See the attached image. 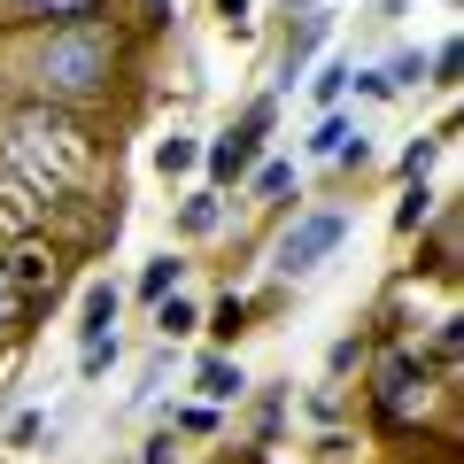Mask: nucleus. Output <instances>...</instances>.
<instances>
[{
  "label": "nucleus",
  "instance_id": "f257e3e1",
  "mask_svg": "<svg viewBox=\"0 0 464 464\" xmlns=\"http://www.w3.org/2000/svg\"><path fill=\"white\" fill-rule=\"evenodd\" d=\"M8 170H16L32 194H70V186L93 170V132H85L78 116L63 101H24L8 116Z\"/></svg>",
  "mask_w": 464,
  "mask_h": 464
},
{
  "label": "nucleus",
  "instance_id": "f03ea898",
  "mask_svg": "<svg viewBox=\"0 0 464 464\" xmlns=\"http://www.w3.org/2000/svg\"><path fill=\"white\" fill-rule=\"evenodd\" d=\"M32 70H39V85H47V101H93V93H109V78H116V32L70 16L63 32L39 47Z\"/></svg>",
  "mask_w": 464,
  "mask_h": 464
},
{
  "label": "nucleus",
  "instance_id": "7ed1b4c3",
  "mask_svg": "<svg viewBox=\"0 0 464 464\" xmlns=\"http://www.w3.org/2000/svg\"><path fill=\"white\" fill-rule=\"evenodd\" d=\"M341 240H348V225H341L333 209L302 217V225H295V232L279 240V271H286V279H302V271H317V264H325L333 248H341Z\"/></svg>",
  "mask_w": 464,
  "mask_h": 464
},
{
  "label": "nucleus",
  "instance_id": "20e7f679",
  "mask_svg": "<svg viewBox=\"0 0 464 464\" xmlns=\"http://www.w3.org/2000/svg\"><path fill=\"white\" fill-rule=\"evenodd\" d=\"M426 380H433V364H426V356L395 348V356L380 364V387H372V395H380V418H411L418 402H426Z\"/></svg>",
  "mask_w": 464,
  "mask_h": 464
},
{
  "label": "nucleus",
  "instance_id": "39448f33",
  "mask_svg": "<svg viewBox=\"0 0 464 464\" xmlns=\"http://www.w3.org/2000/svg\"><path fill=\"white\" fill-rule=\"evenodd\" d=\"M264 132H271V101H256V109H248V124H240L232 140H217V148H209V170H217V179H248L256 140H264Z\"/></svg>",
  "mask_w": 464,
  "mask_h": 464
},
{
  "label": "nucleus",
  "instance_id": "423d86ee",
  "mask_svg": "<svg viewBox=\"0 0 464 464\" xmlns=\"http://www.w3.org/2000/svg\"><path fill=\"white\" fill-rule=\"evenodd\" d=\"M109 325H116V286L101 279V286H85V341H109Z\"/></svg>",
  "mask_w": 464,
  "mask_h": 464
},
{
  "label": "nucleus",
  "instance_id": "0eeeda50",
  "mask_svg": "<svg viewBox=\"0 0 464 464\" xmlns=\"http://www.w3.org/2000/svg\"><path fill=\"white\" fill-rule=\"evenodd\" d=\"M194 387H201V395H209V402H232V395H240V372H232L225 356H209V364L194 372Z\"/></svg>",
  "mask_w": 464,
  "mask_h": 464
},
{
  "label": "nucleus",
  "instance_id": "6e6552de",
  "mask_svg": "<svg viewBox=\"0 0 464 464\" xmlns=\"http://www.w3.org/2000/svg\"><path fill=\"white\" fill-rule=\"evenodd\" d=\"M194 163H201L194 140H163V148H155V170H163V179H179V170H194Z\"/></svg>",
  "mask_w": 464,
  "mask_h": 464
},
{
  "label": "nucleus",
  "instance_id": "1a4fd4ad",
  "mask_svg": "<svg viewBox=\"0 0 464 464\" xmlns=\"http://www.w3.org/2000/svg\"><path fill=\"white\" fill-rule=\"evenodd\" d=\"M317 39H325V16H310V24L295 32V47H286V78H295V70H302V63L317 54Z\"/></svg>",
  "mask_w": 464,
  "mask_h": 464
},
{
  "label": "nucleus",
  "instance_id": "9d476101",
  "mask_svg": "<svg viewBox=\"0 0 464 464\" xmlns=\"http://www.w3.org/2000/svg\"><path fill=\"white\" fill-rule=\"evenodd\" d=\"M426 217H433V194H426V186L411 179V201H402V209H395V225H402V232H418V225H426Z\"/></svg>",
  "mask_w": 464,
  "mask_h": 464
},
{
  "label": "nucleus",
  "instance_id": "9b49d317",
  "mask_svg": "<svg viewBox=\"0 0 464 464\" xmlns=\"http://www.w3.org/2000/svg\"><path fill=\"white\" fill-rule=\"evenodd\" d=\"M155 325H163V333H194V302L163 295V310H155Z\"/></svg>",
  "mask_w": 464,
  "mask_h": 464
},
{
  "label": "nucleus",
  "instance_id": "f8f14e48",
  "mask_svg": "<svg viewBox=\"0 0 464 464\" xmlns=\"http://www.w3.org/2000/svg\"><path fill=\"white\" fill-rule=\"evenodd\" d=\"M179 225L194 232V240H201V232H217V201H209V194H194V201H186V217H179Z\"/></svg>",
  "mask_w": 464,
  "mask_h": 464
},
{
  "label": "nucleus",
  "instance_id": "ddd939ff",
  "mask_svg": "<svg viewBox=\"0 0 464 464\" xmlns=\"http://www.w3.org/2000/svg\"><path fill=\"white\" fill-rule=\"evenodd\" d=\"M341 148H348V124H341V116H325L317 140H310V155H341Z\"/></svg>",
  "mask_w": 464,
  "mask_h": 464
},
{
  "label": "nucleus",
  "instance_id": "4468645a",
  "mask_svg": "<svg viewBox=\"0 0 464 464\" xmlns=\"http://www.w3.org/2000/svg\"><path fill=\"white\" fill-rule=\"evenodd\" d=\"M24 16H85V8H93V0H16Z\"/></svg>",
  "mask_w": 464,
  "mask_h": 464
},
{
  "label": "nucleus",
  "instance_id": "2eb2a0df",
  "mask_svg": "<svg viewBox=\"0 0 464 464\" xmlns=\"http://www.w3.org/2000/svg\"><path fill=\"white\" fill-rule=\"evenodd\" d=\"M16 317H24V295H16V279H8V264H0V333L16 325Z\"/></svg>",
  "mask_w": 464,
  "mask_h": 464
},
{
  "label": "nucleus",
  "instance_id": "dca6fc26",
  "mask_svg": "<svg viewBox=\"0 0 464 464\" xmlns=\"http://www.w3.org/2000/svg\"><path fill=\"white\" fill-rule=\"evenodd\" d=\"M140 286H148V295H155V302H163V295H170V286H179V264H148V279H140Z\"/></svg>",
  "mask_w": 464,
  "mask_h": 464
},
{
  "label": "nucleus",
  "instance_id": "f3484780",
  "mask_svg": "<svg viewBox=\"0 0 464 464\" xmlns=\"http://www.w3.org/2000/svg\"><path fill=\"white\" fill-rule=\"evenodd\" d=\"M433 148H441V140H418V148L402 155V179H426V163H433Z\"/></svg>",
  "mask_w": 464,
  "mask_h": 464
},
{
  "label": "nucleus",
  "instance_id": "a211bd4d",
  "mask_svg": "<svg viewBox=\"0 0 464 464\" xmlns=\"http://www.w3.org/2000/svg\"><path fill=\"white\" fill-rule=\"evenodd\" d=\"M286 186H295V170H286V163H271V170H256V194H286Z\"/></svg>",
  "mask_w": 464,
  "mask_h": 464
},
{
  "label": "nucleus",
  "instance_id": "6ab92c4d",
  "mask_svg": "<svg viewBox=\"0 0 464 464\" xmlns=\"http://www.w3.org/2000/svg\"><path fill=\"white\" fill-rule=\"evenodd\" d=\"M380 78H387V85H418V78H426V63H418V54H402V63L380 70Z\"/></svg>",
  "mask_w": 464,
  "mask_h": 464
},
{
  "label": "nucleus",
  "instance_id": "aec40b11",
  "mask_svg": "<svg viewBox=\"0 0 464 464\" xmlns=\"http://www.w3.org/2000/svg\"><path fill=\"white\" fill-rule=\"evenodd\" d=\"M240 325H248V302H225V310H217V333H225V341H232V333H240Z\"/></svg>",
  "mask_w": 464,
  "mask_h": 464
},
{
  "label": "nucleus",
  "instance_id": "412c9836",
  "mask_svg": "<svg viewBox=\"0 0 464 464\" xmlns=\"http://www.w3.org/2000/svg\"><path fill=\"white\" fill-rule=\"evenodd\" d=\"M217 16H225L232 32H248V0H217Z\"/></svg>",
  "mask_w": 464,
  "mask_h": 464
}]
</instances>
